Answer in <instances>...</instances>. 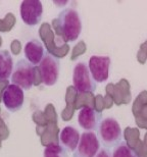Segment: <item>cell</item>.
I'll return each mask as SVG.
<instances>
[{"label": "cell", "instance_id": "cell-1", "mask_svg": "<svg viewBox=\"0 0 147 157\" xmlns=\"http://www.w3.org/2000/svg\"><path fill=\"white\" fill-rule=\"evenodd\" d=\"M57 26L64 42H74L82 32V21L74 8H64L59 12Z\"/></svg>", "mask_w": 147, "mask_h": 157}, {"label": "cell", "instance_id": "cell-2", "mask_svg": "<svg viewBox=\"0 0 147 157\" xmlns=\"http://www.w3.org/2000/svg\"><path fill=\"white\" fill-rule=\"evenodd\" d=\"M96 132L99 142L104 148H114L123 141V132L121 125L114 117L103 118Z\"/></svg>", "mask_w": 147, "mask_h": 157}, {"label": "cell", "instance_id": "cell-3", "mask_svg": "<svg viewBox=\"0 0 147 157\" xmlns=\"http://www.w3.org/2000/svg\"><path fill=\"white\" fill-rule=\"evenodd\" d=\"M35 78V67L26 58H21L14 64L10 81L12 85L21 88L25 91L33 87Z\"/></svg>", "mask_w": 147, "mask_h": 157}, {"label": "cell", "instance_id": "cell-4", "mask_svg": "<svg viewBox=\"0 0 147 157\" xmlns=\"http://www.w3.org/2000/svg\"><path fill=\"white\" fill-rule=\"evenodd\" d=\"M39 73L45 86L51 87L55 85L60 73V59L47 52L39 64Z\"/></svg>", "mask_w": 147, "mask_h": 157}, {"label": "cell", "instance_id": "cell-5", "mask_svg": "<svg viewBox=\"0 0 147 157\" xmlns=\"http://www.w3.org/2000/svg\"><path fill=\"white\" fill-rule=\"evenodd\" d=\"M73 84L79 93H93L96 90V82L90 73L88 64L78 62L73 70Z\"/></svg>", "mask_w": 147, "mask_h": 157}, {"label": "cell", "instance_id": "cell-6", "mask_svg": "<svg viewBox=\"0 0 147 157\" xmlns=\"http://www.w3.org/2000/svg\"><path fill=\"white\" fill-rule=\"evenodd\" d=\"M24 24L29 27L37 26L43 17V5L39 0H24L20 8Z\"/></svg>", "mask_w": 147, "mask_h": 157}, {"label": "cell", "instance_id": "cell-7", "mask_svg": "<svg viewBox=\"0 0 147 157\" xmlns=\"http://www.w3.org/2000/svg\"><path fill=\"white\" fill-rule=\"evenodd\" d=\"M100 148V142L94 132H84L73 157H96Z\"/></svg>", "mask_w": 147, "mask_h": 157}, {"label": "cell", "instance_id": "cell-8", "mask_svg": "<svg viewBox=\"0 0 147 157\" xmlns=\"http://www.w3.org/2000/svg\"><path fill=\"white\" fill-rule=\"evenodd\" d=\"M1 98L5 108L9 112L14 113V112L21 110L23 107L25 101L24 90L15 85H8L2 91Z\"/></svg>", "mask_w": 147, "mask_h": 157}, {"label": "cell", "instance_id": "cell-9", "mask_svg": "<svg viewBox=\"0 0 147 157\" xmlns=\"http://www.w3.org/2000/svg\"><path fill=\"white\" fill-rule=\"evenodd\" d=\"M110 58L108 56H97L93 55L88 61V67L93 78L96 83H104L108 80L109 67H110Z\"/></svg>", "mask_w": 147, "mask_h": 157}, {"label": "cell", "instance_id": "cell-10", "mask_svg": "<svg viewBox=\"0 0 147 157\" xmlns=\"http://www.w3.org/2000/svg\"><path fill=\"white\" fill-rule=\"evenodd\" d=\"M102 119V112L91 106H83L78 113V124L86 132L97 131Z\"/></svg>", "mask_w": 147, "mask_h": 157}, {"label": "cell", "instance_id": "cell-11", "mask_svg": "<svg viewBox=\"0 0 147 157\" xmlns=\"http://www.w3.org/2000/svg\"><path fill=\"white\" fill-rule=\"evenodd\" d=\"M46 53L47 51H46L44 45L38 39H32L28 41L24 47L25 58L34 67L40 64Z\"/></svg>", "mask_w": 147, "mask_h": 157}, {"label": "cell", "instance_id": "cell-12", "mask_svg": "<svg viewBox=\"0 0 147 157\" xmlns=\"http://www.w3.org/2000/svg\"><path fill=\"white\" fill-rule=\"evenodd\" d=\"M81 135L78 132L77 128H75L72 125H67L64 128L59 134V141L61 145L64 147L68 151L75 152L80 142Z\"/></svg>", "mask_w": 147, "mask_h": 157}, {"label": "cell", "instance_id": "cell-13", "mask_svg": "<svg viewBox=\"0 0 147 157\" xmlns=\"http://www.w3.org/2000/svg\"><path fill=\"white\" fill-rule=\"evenodd\" d=\"M14 59L8 50H0V81H6L11 78L14 71Z\"/></svg>", "mask_w": 147, "mask_h": 157}, {"label": "cell", "instance_id": "cell-14", "mask_svg": "<svg viewBox=\"0 0 147 157\" xmlns=\"http://www.w3.org/2000/svg\"><path fill=\"white\" fill-rule=\"evenodd\" d=\"M111 157H139L136 151L128 145L126 141L122 142L117 145L111 151Z\"/></svg>", "mask_w": 147, "mask_h": 157}, {"label": "cell", "instance_id": "cell-15", "mask_svg": "<svg viewBox=\"0 0 147 157\" xmlns=\"http://www.w3.org/2000/svg\"><path fill=\"white\" fill-rule=\"evenodd\" d=\"M44 157H68V151L60 144H49L44 149Z\"/></svg>", "mask_w": 147, "mask_h": 157}, {"label": "cell", "instance_id": "cell-16", "mask_svg": "<svg viewBox=\"0 0 147 157\" xmlns=\"http://www.w3.org/2000/svg\"><path fill=\"white\" fill-rule=\"evenodd\" d=\"M96 157H111V151L107 148H101L99 150L98 154L96 155Z\"/></svg>", "mask_w": 147, "mask_h": 157}]
</instances>
